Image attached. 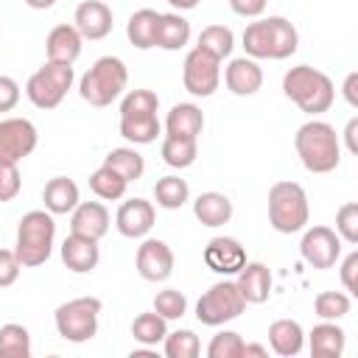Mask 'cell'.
<instances>
[{"label": "cell", "mask_w": 358, "mask_h": 358, "mask_svg": "<svg viewBox=\"0 0 358 358\" xmlns=\"http://www.w3.org/2000/svg\"><path fill=\"white\" fill-rule=\"evenodd\" d=\"M294 148L308 173H330L341 162V140L324 120H308L294 134Z\"/></svg>", "instance_id": "cell-1"}, {"label": "cell", "mask_w": 358, "mask_h": 358, "mask_svg": "<svg viewBox=\"0 0 358 358\" xmlns=\"http://www.w3.org/2000/svg\"><path fill=\"white\" fill-rule=\"evenodd\" d=\"M282 92L291 103H296L305 115H322L333 106L336 101V87L327 73L310 67V64H296L282 76Z\"/></svg>", "instance_id": "cell-2"}, {"label": "cell", "mask_w": 358, "mask_h": 358, "mask_svg": "<svg viewBox=\"0 0 358 358\" xmlns=\"http://www.w3.org/2000/svg\"><path fill=\"white\" fill-rule=\"evenodd\" d=\"M53 238H56V221L48 210L25 213L17 224V243H14V255L22 263V268H36L48 263L53 252Z\"/></svg>", "instance_id": "cell-3"}, {"label": "cell", "mask_w": 358, "mask_h": 358, "mask_svg": "<svg viewBox=\"0 0 358 358\" xmlns=\"http://www.w3.org/2000/svg\"><path fill=\"white\" fill-rule=\"evenodd\" d=\"M129 84V70L123 64V59L117 56H101L78 81V92L90 106H109L112 101H117L123 95Z\"/></svg>", "instance_id": "cell-4"}, {"label": "cell", "mask_w": 358, "mask_h": 358, "mask_svg": "<svg viewBox=\"0 0 358 358\" xmlns=\"http://www.w3.org/2000/svg\"><path fill=\"white\" fill-rule=\"evenodd\" d=\"M308 218H310V204L305 187L291 179L274 182L268 190V224L282 235H294L305 229Z\"/></svg>", "instance_id": "cell-5"}, {"label": "cell", "mask_w": 358, "mask_h": 358, "mask_svg": "<svg viewBox=\"0 0 358 358\" xmlns=\"http://www.w3.org/2000/svg\"><path fill=\"white\" fill-rule=\"evenodd\" d=\"M101 308H103V302L98 296H76L70 302H62L53 313L56 333L70 344H84V341L95 338Z\"/></svg>", "instance_id": "cell-6"}, {"label": "cell", "mask_w": 358, "mask_h": 358, "mask_svg": "<svg viewBox=\"0 0 358 358\" xmlns=\"http://www.w3.org/2000/svg\"><path fill=\"white\" fill-rule=\"evenodd\" d=\"M73 64H59V62H45L25 84V95L36 109H56L64 95L73 87Z\"/></svg>", "instance_id": "cell-7"}, {"label": "cell", "mask_w": 358, "mask_h": 358, "mask_svg": "<svg viewBox=\"0 0 358 358\" xmlns=\"http://www.w3.org/2000/svg\"><path fill=\"white\" fill-rule=\"evenodd\" d=\"M243 310H246V299L241 296V291L232 280H221V282L210 285L196 302V319L207 327H221V324L238 319Z\"/></svg>", "instance_id": "cell-8"}, {"label": "cell", "mask_w": 358, "mask_h": 358, "mask_svg": "<svg viewBox=\"0 0 358 358\" xmlns=\"http://www.w3.org/2000/svg\"><path fill=\"white\" fill-rule=\"evenodd\" d=\"M182 84L190 95L210 98L221 84V62L196 45L193 50H187V56L182 62Z\"/></svg>", "instance_id": "cell-9"}, {"label": "cell", "mask_w": 358, "mask_h": 358, "mask_svg": "<svg viewBox=\"0 0 358 358\" xmlns=\"http://www.w3.org/2000/svg\"><path fill=\"white\" fill-rule=\"evenodd\" d=\"M299 255L308 266H313L319 271L333 268L341 257V238L336 235V229L316 224V227L305 229V235L299 241Z\"/></svg>", "instance_id": "cell-10"}, {"label": "cell", "mask_w": 358, "mask_h": 358, "mask_svg": "<svg viewBox=\"0 0 358 358\" xmlns=\"http://www.w3.org/2000/svg\"><path fill=\"white\" fill-rule=\"evenodd\" d=\"M39 143L36 126L28 117H3L0 120V159L20 162L34 154Z\"/></svg>", "instance_id": "cell-11"}, {"label": "cell", "mask_w": 358, "mask_h": 358, "mask_svg": "<svg viewBox=\"0 0 358 358\" xmlns=\"http://www.w3.org/2000/svg\"><path fill=\"white\" fill-rule=\"evenodd\" d=\"M137 274L148 282H165L173 274V249L159 238H145L134 257Z\"/></svg>", "instance_id": "cell-12"}, {"label": "cell", "mask_w": 358, "mask_h": 358, "mask_svg": "<svg viewBox=\"0 0 358 358\" xmlns=\"http://www.w3.org/2000/svg\"><path fill=\"white\" fill-rule=\"evenodd\" d=\"M73 25L81 34V39H90V42L106 39L112 34V25H115L112 8L103 0H84V3L76 6Z\"/></svg>", "instance_id": "cell-13"}, {"label": "cell", "mask_w": 358, "mask_h": 358, "mask_svg": "<svg viewBox=\"0 0 358 358\" xmlns=\"http://www.w3.org/2000/svg\"><path fill=\"white\" fill-rule=\"evenodd\" d=\"M204 263L210 271L215 274H238L246 263V249L241 246L238 238H229V235H218L213 238L207 246H204Z\"/></svg>", "instance_id": "cell-14"}, {"label": "cell", "mask_w": 358, "mask_h": 358, "mask_svg": "<svg viewBox=\"0 0 358 358\" xmlns=\"http://www.w3.org/2000/svg\"><path fill=\"white\" fill-rule=\"evenodd\" d=\"M154 204L145 199H129L115 213V227L123 238H145L154 227Z\"/></svg>", "instance_id": "cell-15"}, {"label": "cell", "mask_w": 358, "mask_h": 358, "mask_svg": "<svg viewBox=\"0 0 358 358\" xmlns=\"http://www.w3.org/2000/svg\"><path fill=\"white\" fill-rule=\"evenodd\" d=\"M109 224H112L109 210L101 201H78L76 210L70 213V232L92 241H101L109 232Z\"/></svg>", "instance_id": "cell-16"}, {"label": "cell", "mask_w": 358, "mask_h": 358, "mask_svg": "<svg viewBox=\"0 0 358 358\" xmlns=\"http://www.w3.org/2000/svg\"><path fill=\"white\" fill-rule=\"evenodd\" d=\"M98 260H101L98 241L84 238V235H76V232H70L64 238V243H62V263L73 274H90V271H95Z\"/></svg>", "instance_id": "cell-17"}, {"label": "cell", "mask_w": 358, "mask_h": 358, "mask_svg": "<svg viewBox=\"0 0 358 358\" xmlns=\"http://www.w3.org/2000/svg\"><path fill=\"white\" fill-rule=\"evenodd\" d=\"M224 84L232 95L238 98H249L255 95L260 87H263V70L257 67L255 59L249 56H241V59H232L224 70Z\"/></svg>", "instance_id": "cell-18"}, {"label": "cell", "mask_w": 358, "mask_h": 358, "mask_svg": "<svg viewBox=\"0 0 358 358\" xmlns=\"http://www.w3.org/2000/svg\"><path fill=\"white\" fill-rule=\"evenodd\" d=\"M241 296L246 299V305H260L271 296V271L266 263H243V268L238 271V280H235Z\"/></svg>", "instance_id": "cell-19"}, {"label": "cell", "mask_w": 358, "mask_h": 358, "mask_svg": "<svg viewBox=\"0 0 358 358\" xmlns=\"http://www.w3.org/2000/svg\"><path fill=\"white\" fill-rule=\"evenodd\" d=\"M81 34L76 31V25H56L50 28L48 39H45V53H48V62H59V64H73L78 56H81Z\"/></svg>", "instance_id": "cell-20"}, {"label": "cell", "mask_w": 358, "mask_h": 358, "mask_svg": "<svg viewBox=\"0 0 358 358\" xmlns=\"http://www.w3.org/2000/svg\"><path fill=\"white\" fill-rule=\"evenodd\" d=\"M268 347L280 358H294L305 347V330L296 319H277L268 327Z\"/></svg>", "instance_id": "cell-21"}, {"label": "cell", "mask_w": 358, "mask_h": 358, "mask_svg": "<svg viewBox=\"0 0 358 358\" xmlns=\"http://www.w3.org/2000/svg\"><path fill=\"white\" fill-rule=\"evenodd\" d=\"M268 34V59H288L299 48V31L285 17H266Z\"/></svg>", "instance_id": "cell-22"}, {"label": "cell", "mask_w": 358, "mask_h": 358, "mask_svg": "<svg viewBox=\"0 0 358 358\" xmlns=\"http://www.w3.org/2000/svg\"><path fill=\"white\" fill-rule=\"evenodd\" d=\"M42 201H45V210L50 215H67L81 201L78 199V185L67 176H53V179H48V185L42 190Z\"/></svg>", "instance_id": "cell-23"}, {"label": "cell", "mask_w": 358, "mask_h": 358, "mask_svg": "<svg viewBox=\"0 0 358 358\" xmlns=\"http://www.w3.org/2000/svg\"><path fill=\"white\" fill-rule=\"evenodd\" d=\"M347 344V333L336 324V322H319L310 333H308V347L313 358H338L344 352Z\"/></svg>", "instance_id": "cell-24"}, {"label": "cell", "mask_w": 358, "mask_h": 358, "mask_svg": "<svg viewBox=\"0 0 358 358\" xmlns=\"http://www.w3.org/2000/svg\"><path fill=\"white\" fill-rule=\"evenodd\" d=\"M201 129H204V112L196 103H173L171 106V112L165 117V134L199 140Z\"/></svg>", "instance_id": "cell-25"}, {"label": "cell", "mask_w": 358, "mask_h": 358, "mask_svg": "<svg viewBox=\"0 0 358 358\" xmlns=\"http://www.w3.org/2000/svg\"><path fill=\"white\" fill-rule=\"evenodd\" d=\"M193 215L204 224V227H224L229 224L232 218V201L229 196L218 193V190H207V193H199L196 201H193Z\"/></svg>", "instance_id": "cell-26"}, {"label": "cell", "mask_w": 358, "mask_h": 358, "mask_svg": "<svg viewBox=\"0 0 358 358\" xmlns=\"http://www.w3.org/2000/svg\"><path fill=\"white\" fill-rule=\"evenodd\" d=\"M162 134V123L157 112L145 115H120V137L129 140L131 145H148Z\"/></svg>", "instance_id": "cell-27"}, {"label": "cell", "mask_w": 358, "mask_h": 358, "mask_svg": "<svg viewBox=\"0 0 358 358\" xmlns=\"http://www.w3.org/2000/svg\"><path fill=\"white\" fill-rule=\"evenodd\" d=\"M157 25H159V11L154 8H137L129 22H126V36L137 50L157 48Z\"/></svg>", "instance_id": "cell-28"}, {"label": "cell", "mask_w": 358, "mask_h": 358, "mask_svg": "<svg viewBox=\"0 0 358 358\" xmlns=\"http://www.w3.org/2000/svg\"><path fill=\"white\" fill-rule=\"evenodd\" d=\"M187 42H190V22L179 11L159 14L157 48H162V50H182Z\"/></svg>", "instance_id": "cell-29"}, {"label": "cell", "mask_w": 358, "mask_h": 358, "mask_svg": "<svg viewBox=\"0 0 358 358\" xmlns=\"http://www.w3.org/2000/svg\"><path fill=\"white\" fill-rule=\"evenodd\" d=\"M159 157L165 165L182 171V168H190L199 157V145L196 140L190 137H173V134H165L162 137V145H159Z\"/></svg>", "instance_id": "cell-30"}, {"label": "cell", "mask_w": 358, "mask_h": 358, "mask_svg": "<svg viewBox=\"0 0 358 358\" xmlns=\"http://www.w3.org/2000/svg\"><path fill=\"white\" fill-rule=\"evenodd\" d=\"M103 165H109L115 173H120L126 182H137L143 173H145V159L143 154L134 148V145H120V148H112L106 157H103Z\"/></svg>", "instance_id": "cell-31"}, {"label": "cell", "mask_w": 358, "mask_h": 358, "mask_svg": "<svg viewBox=\"0 0 358 358\" xmlns=\"http://www.w3.org/2000/svg\"><path fill=\"white\" fill-rule=\"evenodd\" d=\"M131 336L143 347H157L168 336V319H162L157 310L137 313L134 322H131Z\"/></svg>", "instance_id": "cell-32"}, {"label": "cell", "mask_w": 358, "mask_h": 358, "mask_svg": "<svg viewBox=\"0 0 358 358\" xmlns=\"http://www.w3.org/2000/svg\"><path fill=\"white\" fill-rule=\"evenodd\" d=\"M187 199H190V187H187L185 179H179L173 173L157 179V185H154V201H157V207H162V210H179V207L187 204Z\"/></svg>", "instance_id": "cell-33"}, {"label": "cell", "mask_w": 358, "mask_h": 358, "mask_svg": "<svg viewBox=\"0 0 358 358\" xmlns=\"http://www.w3.org/2000/svg\"><path fill=\"white\" fill-rule=\"evenodd\" d=\"M126 187H129V182H126L120 173H115L109 165H101L98 171L90 173V190H92L98 199H103V201H117V199H123V196H126Z\"/></svg>", "instance_id": "cell-34"}, {"label": "cell", "mask_w": 358, "mask_h": 358, "mask_svg": "<svg viewBox=\"0 0 358 358\" xmlns=\"http://www.w3.org/2000/svg\"><path fill=\"white\" fill-rule=\"evenodd\" d=\"M0 358H31V333L28 327L8 322L0 327Z\"/></svg>", "instance_id": "cell-35"}, {"label": "cell", "mask_w": 358, "mask_h": 358, "mask_svg": "<svg viewBox=\"0 0 358 358\" xmlns=\"http://www.w3.org/2000/svg\"><path fill=\"white\" fill-rule=\"evenodd\" d=\"M350 308H352V299L344 291H322V294L313 296V313L319 319H324V322L344 319L350 313Z\"/></svg>", "instance_id": "cell-36"}, {"label": "cell", "mask_w": 358, "mask_h": 358, "mask_svg": "<svg viewBox=\"0 0 358 358\" xmlns=\"http://www.w3.org/2000/svg\"><path fill=\"white\" fill-rule=\"evenodd\" d=\"M199 48H204L207 53H213L218 62H224L232 48H235V34L232 28L227 25H207L201 34H199Z\"/></svg>", "instance_id": "cell-37"}, {"label": "cell", "mask_w": 358, "mask_h": 358, "mask_svg": "<svg viewBox=\"0 0 358 358\" xmlns=\"http://www.w3.org/2000/svg\"><path fill=\"white\" fill-rule=\"evenodd\" d=\"M162 350L168 358H196L201 352V341L193 330H173L162 338Z\"/></svg>", "instance_id": "cell-38"}, {"label": "cell", "mask_w": 358, "mask_h": 358, "mask_svg": "<svg viewBox=\"0 0 358 358\" xmlns=\"http://www.w3.org/2000/svg\"><path fill=\"white\" fill-rule=\"evenodd\" d=\"M243 338H241V333H235V330H221V333H215L213 338H210V344H207V355L210 358H241L243 355Z\"/></svg>", "instance_id": "cell-39"}, {"label": "cell", "mask_w": 358, "mask_h": 358, "mask_svg": "<svg viewBox=\"0 0 358 358\" xmlns=\"http://www.w3.org/2000/svg\"><path fill=\"white\" fill-rule=\"evenodd\" d=\"M243 50L249 59H268V34H266V20H255L243 28Z\"/></svg>", "instance_id": "cell-40"}, {"label": "cell", "mask_w": 358, "mask_h": 358, "mask_svg": "<svg viewBox=\"0 0 358 358\" xmlns=\"http://www.w3.org/2000/svg\"><path fill=\"white\" fill-rule=\"evenodd\" d=\"M154 310H157L162 319L173 322V319H182V316L187 313V299H185L182 291L165 288V291H157V296H154Z\"/></svg>", "instance_id": "cell-41"}, {"label": "cell", "mask_w": 358, "mask_h": 358, "mask_svg": "<svg viewBox=\"0 0 358 358\" xmlns=\"http://www.w3.org/2000/svg\"><path fill=\"white\" fill-rule=\"evenodd\" d=\"M157 109H159V98L151 90H131L120 101V115H145Z\"/></svg>", "instance_id": "cell-42"}, {"label": "cell", "mask_w": 358, "mask_h": 358, "mask_svg": "<svg viewBox=\"0 0 358 358\" xmlns=\"http://www.w3.org/2000/svg\"><path fill=\"white\" fill-rule=\"evenodd\" d=\"M336 235L347 243H358V204L355 201H347L338 207L336 213Z\"/></svg>", "instance_id": "cell-43"}, {"label": "cell", "mask_w": 358, "mask_h": 358, "mask_svg": "<svg viewBox=\"0 0 358 358\" xmlns=\"http://www.w3.org/2000/svg\"><path fill=\"white\" fill-rule=\"evenodd\" d=\"M20 187H22V179H20L17 162L0 159V204L3 201H14L20 196Z\"/></svg>", "instance_id": "cell-44"}, {"label": "cell", "mask_w": 358, "mask_h": 358, "mask_svg": "<svg viewBox=\"0 0 358 358\" xmlns=\"http://www.w3.org/2000/svg\"><path fill=\"white\" fill-rule=\"evenodd\" d=\"M22 263L17 260L14 249H0V288H8L17 282Z\"/></svg>", "instance_id": "cell-45"}, {"label": "cell", "mask_w": 358, "mask_h": 358, "mask_svg": "<svg viewBox=\"0 0 358 358\" xmlns=\"http://www.w3.org/2000/svg\"><path fill=\"white\" fill-rule=\"evenodd\" d=\"M341 285L347 294H358V252H350L341 260Z\"/></svg>", "instance_id": "cell-46"}, {"label": "cell", "mask_w": 358, "mask_h": 358, "mask_svg": "<svg viewBox=\"0 0 358 358\" xmlns=\"http://www.w3.org/2000/svg\"><path fill=\"white\" fill-rule=\"evenodd\" d=\"M20 103V84L11 76H0V112H11Z\"/></svg>", "instance_id": "cell-47"}, {"label": "cell", "mask_w": 358, "mask_h": 358, "mask_svg": "<svg viewBox=\"0 0 358 358\" xmlns=\"http://www.w3.org/2000/svg\"><path fill=\"white\" fill-rule=\"evenodd\" d=\"M268 0H229V8L238 17H260L266 11Z\"/></svg>", "instance_id": "cell-48"}, {"label": "cell", "mask_w": 358, "mask_h": 358, "mask_svg": "<svg viewBox=\"0 0 358 358\" xmlns=\"http://www.w3.org/2000/svg\"><path fill=\"white\" fill-rule=\"evenodd\" d=\"M355 90H358V73L352 70V73H347V78H344V90H341L350 106H358V92H355Z\"/></svg>", "instance_id": "cell-49"}, {"label": "cell", "mask_w": 358, "mask_h": 358, "mask_svg": "<svg viewBox=\"0 0 358 358\" xmlns=\"http://www.w3.org/2000/svg\"><path fill=\"white\" fill-rule=\"evenodd\" d=\"M355 134H358V117H350V120H347V129H344V140H347V151H350V154H358V140H355Z\"/></svg>", "instance_id": "cell-50"}, {"label": "cell", "mask_w": 358, "mask_h": 358, "mask_svg": "<svg viewBox=\"0 0 358 358\" xmlns=\"http://www.w3.org/2000/svg\"><path fill=\"white\" fill-rule=\"evenodd\" d=\"M249 355H255V358H266L268 350H266L263 344H243V355H241V358H249Z\"/></svg>", "instance_id": "cell-51"}, {"label": "cell", "mask_w": 358, "mask_h": 358, "mask_svg": "<svg viewBox=\"0 0 358 358\" xmlns=\"http://www.w3.org/2000/svg\"><path fill=\"white\" fill-rule=\"evenodd\" d=\"M201 0H168V6L171 8H176V11H190V8H196Z\"/></svg>", "instance_id": "cell-52"}, {"label": "cell", "mask_w": 358, "mask_h": 358, "mask_svg": "<svg viewBox=\"0 0 358 358\" xmlns=\"http://www.w3.org/2000/svg\"><path fill=\"white\" fill-rule=\"evenodd\" d=\"M25 6H31V8H36V11H45V8H53L56 6V0H22Z\"/></svg>", "instance_id": "cell-53"}]
</instances>
